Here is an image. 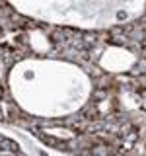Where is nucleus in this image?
Returning <instances> with one entry per match:
<instances>
[{
	"label": "nucleus",
	"instance_id": "f257e3e1",
	"mask_svg": "<svg viewBox=\"0 0 146 156\" xmlns=\"http://www.w3.org/2000/svg\"><path fill=\"white\" fill-rule=\"evenodd\" d=\"M0 100H2V88H0Z\"/></svg>",
	"mask_w": 146,
	"mask_h": 156
}]
</instances>
